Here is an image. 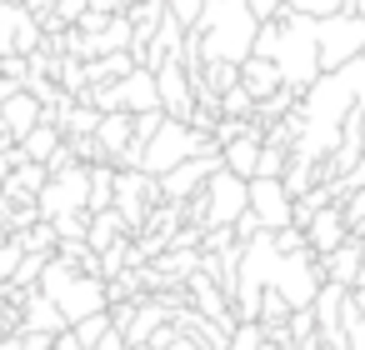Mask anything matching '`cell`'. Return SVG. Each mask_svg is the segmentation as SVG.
Here are the masks:
<instances>
[{
    "instance_id": "obj_29",
    "label": "cell",
    "mask_w": 365,
    "mask_h": 350,
    "mask_svg": "<svg viewBox=\"0 0 365 350\" xmlns=\"http://www.w3.org/2000/svg\"><path fill=\"white\" fill-rule=\"evenodd\" d=\"M125 350H155V345H125Z\"/></svg>"
},
{
    "instance_id": "obj_7",
    "label": "cell",
    "mask_w": 365,
    "mask_h": 350,
    "mask_svg": "<svg viewBox=\"0 0 365 350\" xmlns=\"http://www.w3.org/2000/svg\"><path fill=\"white\" fill-rule=\"evenodd\" d=\"M245 210L260 220V230H285L290 225V195L275 175H255L245 180Z\"/></svg>"
},
{
    "instance_id": "obj_24",
    "label": "cell",
    "mask_w": 365,
    "mask_h": 350,
    "mask_svg": "<svg viewBox=\"0 0 365 350\" xmlns=\"http://www.w3.org/2000/svg\"><path fill=\"white\" fill-rule=\"evenodd\" d=\"M91 350H125V335H120V330L110 325V330H106V335H101V340H96Z\"/></svg>"
},
{
    "instance_id": "obj_23",
    "label": "cell",
    "mask_w": 365,
    "mask_h": 350,
    "mask_svg": "<svg viewBox=\"0 0 365 350\" xmlns=\"http://www.w3.org/2000/svg\"><path fill=\"white\" fill-rule=\"evenodd\" d=\"M16 340H21V350H51L56 335H46V330H16Z\"/></svg>"
},
{
    "instance_id": "obj_1",
    "label": "cell",
    "mask_w": 365,
    "mask_h": 350,
    "mask_svg": "<svg viewBox=\"0 0 365 350\" xmlns=\"http://www.w3.org/2000/svg\"><path fill=\"white\" fill-rule=\"evenodd\" d=\"M350 110H365V56L320 71L300 96H295V140L290 155L320 165V155L340 140V125Z\"/></svg>"
},
{
    "instance_id": "obj_21",
    "label": "cell",
    "mask_w": 365,
    "mask_h": 350,
    "mask_svg": "<svg viewBox=\"0 0 365 350\" xmlns=\"http://www.w3.org/2000/svg\"><path fill=\"white\" fill-rule=\"evenodd\" d=\"M21 255H26V250H21L16 235H11V240H0V280H11V270L21 265Z\"/></svg>"
},
{
    "instance_id": "obj_20",
    "label": "cell",
    "mask_w": 365,
    "mask_h": 350,
    "mask_svg": "<svg viewBox=\"0 0 365 350\" xmlns=\"http://www.w3.org/2000/svg\"><path fill=\"white\" fill-rule=\"evenodd\" d=\"M280 11H295V16H310V21H320V16H330V11H345L340 0H280Z\"/></svg>"
},
{
    "instance_id": "obj_4",
    "label": "cell",
    "mask_w": 365,
    "mask_h": 350,
    "mask_svg": "<svg viewBox=\"0 0 365 350\" xmlns=\"http://www.w3.org/2000/svg\"><path fill=\"white\" fill-rule=\"evenodd\" d=\"M150 205H160L155 175H145V170H135V165H115V200H110V210L120 215L125 235H140V230H145Z\"/></svg>"
},
{
    "instance_id": "obj_27",
    "label": "cell",
    "mask_w": 365,
    "mask_h": 350,
    "mask_svg": "<svg viewBox=\"0 0 365 350\" xmlns=\"http://www.w3.org/2000/svg\"><path fill=\"white\" fill-rule=\"evenodd\" d=\"M350 11H355V16H360V21H365V0H350Z\"/></svg>"
},
{
    "instance_id": "obj_16",
    "label": "cell",
    "mask_w": 365,
    "mask_h": 350,
    "mask_svg": "<svg viewBox=\"0 0 365 350\" xmlns=\"http://www.w3.org/2000/svg\"><path fill=\"white\" fill-rule=\"evenodd\" d=\"M16 240H21V250H31V255H56V230H51V220H31Z\"/></svg>"
},
{
    "instance_id": "obj_8",
    "label": "cell",
    "mask_w": 365,
    "mask_h": 350,
    "mask_svg": "<svg viewBox=\"0 0 365 350\" xmlns=\"http://www.w3.org/2000/svg\"><path fill=\"white\" fill-rule=\"evenodd\" d=\"M150 76H155V101H160V110L175 115V120H185L190 105H195V86H190L185 66H180V61H160Z\"/></svg>"
},
{
    "instance_id": "obj_28",
    "label": "cell",
    "mask_w": 365,
    "mask_h": 350,
    "mask_svg": "<svg viewBox=\"0 0 365 350\" xmlns=\"http://www.w3.org/2000/svg\"><path fill=\"white\" fill-rule=\"evenodd\" d=\"M300 350H325V345H320V340H305V345H300Z\"/></svg>"
},
{
    "instance_id": "obj_2",
    "label": "cell",
    "mask_w": 365,
    "mask_h": 350,
    "mask_svg": "<svg viewBox=\"0 0 365 350\" xmlns=\"http://www.w3.org/2000/svg\"><path fill=\"white\" fill-rule=\"evenodd\" d=\"M205 150H220L205 130H190L185 120H175V115H165L155 130H150V140L140 145V160H135V170H145V175H165V170H175L180 160H190V155H205Z\"/></svg>"
},
{
    "instance_id": "obj_18",
    "label": "cell",
    "mask_w": 365,
    "mask_h": 350,
    "mask_svg": "<svg viewBox=\"0 0 365 350\" xmlns=\"http://www.w3.org/2000/svg\"><path fill=\"white\" fill-rule=\"evenodd\" d=\"M106 330H110V310H96V315H86V320H76V325H71V335H76L86 350H91Z\"/></svg>"
},
{
    "instance_id": "obj_25",
    "label": "cell",
    "mask_w": 365,
    "mask_h": 350,
    "mask_svg": "<svg viewBox=\"0 0 365 350\" xmlns=\"http://www.w3.org/2000/svg\"><path fill=\"white\" fill-rule=\"evenodd\" d=\"M245 6L255 11V21H270V16L280 11V0H245Z\"/></svg>"
},
{
    "instance_id": "obj_26",
    "label": "cell",
    "mask_w": 365,
    "mask_h": 350,
    "mask_svg": "<svg viewBox=\"0 0 365 350\" xmlns=\"http://www.w3.org/2000/svg\"><path fill=\"white\" fill-rule=\"evenodd\" d=\"M165 350H200V345H195V340H190V335H185V330H175V340H170V345H165Z\"/></svg>"
},
{
    "instance_id": "obj_17",
    "label": "cell",
    "mask_w": 365,
    "mask_h": 350,
    "mask_svg": "<svg viewBox=\"0 0 365 350\" xmlns=\"http://www.w3.org/2000/svg\"><path fill=\"white\" fill-rule=\"evenodd\" d=\"M41 270H46V255H21V265L11 270V280H0V285H11V290H31L36 280H41Z\"/></svg>"
},
{
    "instance_id": "obj_11",
    "label": "cell",
    "mask_w": 365,
    "mask_h": 350,
    "mask_svg": "<svg viewBox=\"0 0 365 350\" xmlns=\"http://www.w3.org/2000/svg\"><path fill=\"white\" fill-rule=\"evenodd\" d=\"M315 265H320V280H335V285H355V275H360V240L355 235H345L335 250H325V255H315Z\"/></svg>"
},
{
    "instance_id": "obj_6",
    "label": "cell",
    "mask_w": 365,
    "mask_h": 350,
    "mask_svg": "<svg viewBox=\"0 0 365 350\" xmlns=\"http://www.w3.org/2000/svg\"><path fill=\"white\" fill-rule=\"evenodd\" d=\"M220 170V150H205V155H190V160H180L175 170H165V175H155V185H160V200H175V205H185L210 175Z\"/></svg>"
},
{
    "instance_id": "obj_15",
    "label": "cell",
    "mask_w": 365,
    "mask_h": 350,
    "mask_svg": "<svg viewBox=\"0 0 365 350\" xmlns=\"http://www.w3.org/2000/svg\"><path fill=\"white\" fill-rule=\"evenodd\" d=\"M120 235H125V225H120L115 210H91V215H86V245H91V250H106V245H115Z\"/></svg>"
},
{
    "instance_id": "obj_22",
    "label": "cell",
    "mask_w": 365,
    "mask_h": 350,
    "mask_svg": "<svg viewBox=\"0 0 365 350\" xmlns=\"http://www.w3.org/2000/svg\"><path fill=\"white\" fill-rule=\"evenodd\" d=\"M200 6H205V0H165V11H170V16H175V21H180V26H190V21H195V11H200Z\"/></svg>"
},
{
    "instance_id": "obj_13",
    "label": "cell",
    "mask_w": 365,
    "mask_h": 350,
    "mask_svg": "<svg viewBox=\"0 0 365 350\" xmlns=\"http://www.w3.org/2000/svg\"><path fill=\"white\" fill-rule=\"evenodd\" d=\"M235 86H240L250 101H265L270 91H280V71H275V61H265V56H245Z\"/></svg>"
},
{
    "instance_id": "obj_14",
    "label": "cell",
    "mask_w": 365,
    "mask_h": 350,
    "mask_svg": "<svg viewBox=\"0 0 365 350\" xmlns=\"http://www.w3.org/2000/svg\"><path fill=\"white\" fill-rule=\"evenodd\" d=\"M36 120H41V105H36V96H31V91H16L6 105H0V125H6V135H11V140H21Z\"/></svg>"
},
{
    "instance_id": "obj_3",
    "label": "cell",
    "mask_w": 365,
    "mask_h": 350,
    "mask_svg": "<svg viewBox=\"0 0 365 350\" xmlns=\"http://www.w3.org/2000/svg\"><path fill=\"white\" fill-rule=\"evenodd\" d=\"M365 56V21L355 11H330L315 21V66L320 71H335L345 61Z\"/></svg>"
},
{
    "instance_id": "obj_30",
    "label": "cell",
    "mask_w": 365,
    "mask_h": 350,
    "mask_svg": "<svg viewBox=\"0 0 365 350\" xmlns=\"http://www.w3.org/2000/svg\"><path fill=\"white\" fill-rule=\"evenodd\" d=\"M6 6H21V0H0V11H6Z\"/></svg>"
},
{
    "instance_id": "obj_10",
    "label": "cell",
    "mask_w": 365,
    "mask_h": 350,
    "mask_svg": "<svg viewBox=\"0 0 365 350\" xmlns=\"http://www.w3.org/2000/svg\"><path fill=\"white\" fill-rule=\"evenodd\" d=\"M255 160H260V120H250V130H240L235 140L220 145V165L230 175H240V180L255 175Z\"/></svg>"
},
{
    "instance_id": "obj_19",
    "label": "cell",
    "mask_w": 365,
    "mask_h": 350,
    "mask_svg": "<svg viewBox=\"0 0 365 350\" xmlns=\"http://www.w3.org/2000/svg\"><path fill=\"white\" fill-rule=\"evenodd\" d=\"M250 110H255V101H250L240 86L220 91V115H230V120H250Z\"/></svg>"
},
{
    "instance_id": "obj_9",
    "label": "cell",
    "mask_w": 365,
    "mask_h": 350,
    "mask_svg": "<svg viewBox=\"0 0 365 350\" xmlns=\"http://www.w3.org/2000/svg\"><path fill=\"white\" fill-rule=\"evenodd\" d=\"M300 235H305V245H310V255H325V250H335L345 235H350V225H345V215H340V205L330 200V205H320L305 225H300Z\"/></svg>"
},
{
    "instance_id": "obj_5",
    "label": "cell",
    "mask_w": 365,
    "mask_h": 350,
    "mask_svg": "<svg viewBox=\"0 0 365 350\" xmlns=\"http://www.w3.org/2000/svg\"><path fill=\"white\" fill-rule=\"evenodd\" d=\"M86 180H91V170L81 160L66 165V170H56V175H46V185L36 190V215L41 220H56V215L86 210Z\"/></svg>"
},
{
    "instance_id": "obj_12",
    "label": "cell",
    "mask_w": 365,
    "mask_h": 350,
    "mask_svg": "<svg viewBox=\"0 0 365 350\" xmlns=\"http://www.w3.org/2000/svg\"><path fill=\"white\" fill-rule=\"evenodd\" d=\"M185 285H190V300H195V310H200V315H210V320H235V315H230V295H225L205 270H190V275H185Z\"/></svg>"
}]
</instances>
